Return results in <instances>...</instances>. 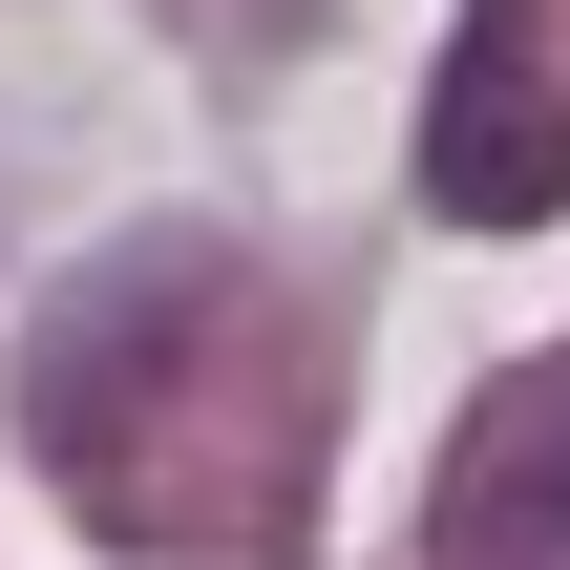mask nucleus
<instances>
[{"mask_svg": "<svg viewBox=\"0 0 570 570\" xmlns=\"http://www.w3.org/2000/svg\"><path fill=\"white\" fill-rule=\"evenodd\" d=\"M550 508H570V487H550Z\"/></svg>", "mask_w": 570, "mask_h": 570, "instance_id": "1", "label": "nucleus"}]
</instances>
